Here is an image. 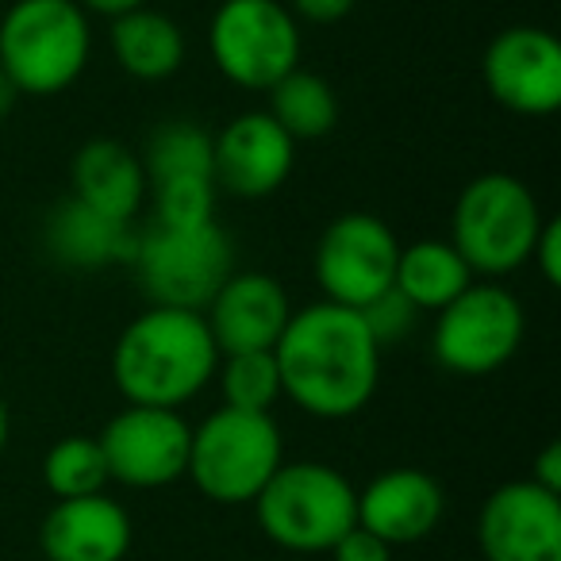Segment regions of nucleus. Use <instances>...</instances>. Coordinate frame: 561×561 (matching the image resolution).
<instances>
[{"label": "nucleus", "mask_w": 561, "mask_h": 561, "mask_svg": "<svg viewBox=\"0 0 561 561\" xmlns=\"http://www.w3.org/2000/svg\"><path fill=\"white\" fill-rule=\"evenodd\" d=\"M85 12H96V16H124V12H135V9H147L150 0H78Z\"/></svg>", "instance_id": "2f4dec72"}, {"label": "nucleus", "mask_w": 561, "mask_h": 561, "mask_svg": "<svg viewBox=\"0 0 561 561\" xmlns=\"http://www.w3.org/2000/svg\"><path fill=\"white\" fill-rule=\"evenodd\" d=\"M43 484L55 500L93 496L108 484V461L93 435H66L43 458Z\"/></svg>", "instance_id": "5701e85b"}, {"label": "nucleus", "mask_w": 561, "mask_h": 561, "mask_svg": "<svg viewBox=\"0 0 561 561\" xmlns=\"http://www.w3.org/2000/svg\"><path fill=\"white\" fill-rule=\"evenodd\" d=\"M131 538L127 507L104 492L55 500L39 523V550L47 561H124Z\"/></svg>", "instance_id": "f3484780"}, {"label": "nucleus", "mask_w": 561, "mask_h": 561, "mask_svg": "<svg viewBox=\"0 0 561 561\" xmlns=\"http://www.w3.org/2000/svg\"><path fill=\"white\" fill-rule=\"evenodd\" d=\"M135 242L139 231H131V224H116L73 196L55 204L43 224V247L66 270H108L131 262Z\"/></svg>", "instance_id": "6ab92c4d"}, {"label": "nucleus", "mask_w": 561, "mask_h": 561, "mask_svg": "<svg viewBox=\"0 0 561 561\" xmlns=\"http://www.w3.org/2000/svg\"><path fill=\"white\" fill-rule=\"evenodd\" d=\"M473 285V273L450 247V239H415L400 247L392 289L415 308V312H443L454 297Z\"/></svg>", "instance_id": "412c9836"}, {"label": "nucleus", "mask_w": 561, "mask_h": 561, "mask_svg": "<svg viewBox=\"0 0 561 561\" xmlns=\"http://www.w3.org/2000/svg\"><path fill=\"white\" fill-rule=\"evenodd\" d=\"M484 561H561V496L535 481H507L481 504Z\"/></svg>", "instance_id": "ddd939ff"}, {"label": "nucleus", "mask_w": 561, "mask_h": 561, "mask_svg": "<svg viewBox=\"0 0 561 561\" xmlns=\"http://www.w3.org/2000/svg\"><path fill=\"white\" fill-rule=\"evenodd\" d=\"M542 219L527 181L512 173H481L454 201L450 247L473 277H504L530 262Z\"/></svg>", "instance_id": "39448f33"}, {"label": "nucleus", "mask_w": 561, "mask_h": 561, "mask_svg": "<svg viewBox=\"0 0 561 561\" xmlns=\"http://www.w3.org/2000/svg\"><path fill=\"white\" fill-rule=\"evenodd\" d=\"M328 553H331V561H392V546L381 542L377 535H369L358 523H354Z\"/></svg>", "instance_id": "c85d7f7f"}, {"label": "nucleus", "mask_w": 561, "mask_h": 561, "mask_svg": "<svg viewBox=\"0 0 561 561\" xmlns=\"http://www.w3.org/2000/svg\"><path fill=\"white\" fill-rule=\"evenodd\" d=\"M297 165V142L280 131L270 112H242L211 135V181L219 193L239 201H265Z\"/></svg>", "instance_id": "4468645a"}, {"label": "nucleus", "mask_w": 561, "mask_h": 561, "mask_svg": "<svg viewBox=\"0 0 561 561\" xmlns=\"http://www.w3.org/2000/svg\"><path fill=\"white\" fill-rule=\"evenodd\" d=\"M481 78L489 96L515 116L542 119L561 108V43L546 27H504L484 47Z\"/></svg>", "instance_id": "f8f14e48"}, {"label": "nucleus", "mask_w": 561, "mask_h": 561, "mask_svg": "<svg viewBox=\"0 0 561 561\" xmlns=\"http://www.w3.org/2000/svg\"><path fill=\"white\" fill-rule=\"evenodd\" d=\"M400 239L374 211H343L323 227L312 270L323 300L343 308H366L392 289Z\"/></svg>", "instance_id": "9d476101"}, {"label": "nucleus", "mask_w": 561, "mask_h": 561, "mask_svg": "<svg viewBox=\"0 0 561 561\" xmlns=\"http://www.w3.org/2000/svg\"><path fill=\"white\" fill-rule=\"evenodd\" d=\"M270 116L293 142H316L328 139L339 127V96L328 78L312 70H293L270 89Z\"/></svg>", "instance_id": "4be33fe9"}, {"label": "nucleus", "mask_w": 561, "mask_h": 561, "mask_svg": "<svg viewBox=\"0 0 561 561\" xmlns=\"http://www.w3.org/2000/svg\"><path fill=\"white\" fill-rule=\"evenodd\" d=\"M530 262H535L538 277L550 285V289H558L561 285V224L558 219H542V227H538V239L535 247H530Z\"/></svg>", "instance_id": "cd10ccee"}, {"label": "nucleus", "mask_w": 561, "mask_h": 561, "mask_svg": "<svg viewBox=\"0 0 561 561\" xmlns=\"http://www.w3.org/2000/svg\"><path fill=\"white\" fill-rule=\"evenodd\" d=\"M431 331V354L446 374L458 377H489L515 358L527 331V316L515 293L504 285H469L461 297H454L443 312H435Z\"/></svg>", "instance_id": "1a4fd4ad"}, {"label": "nucleus", "mask_w": 561, "mask_h": 561, "mask_svg": "<svg viewBox=\"0 0 561 561\" xmlns=\"http://www.w3.org/2000/svg\"><path fill=\"white\" fill-rule=\"evenodd\" d=\"M93 27L78 0H16L0 16V70L20 96H58L85 73Z\"/></svg>", "instance_id": "7ed1b4c3"}, {"label": "nucleus", "mask_w": 561, "mask_h": 561, "mask_svg": "<svg viewBox=\"0 0 561 561\" xmlns=\"http://www.w3.org/2000/svg\"><path fill=\"white\" fill-rule=\"evenodd\" d=\"M154 193V224L162 227H201L216 224V181L201 178V173H185V178H165L150 185Z\"/></svg>", "instance_id": "a878e982"}, {"label": "nucleus", "mask_w": 561, "mask_h": 561, "mask_svg": "<svg viewBox=\"0 0 561 561\" xmlns=\"http://www.w3.org/2000/svg\"><path fill=\"white\" fill-rule=\"evenodd\" d=\"M70 181L73 201L89 204L93 211L116 219V224H131L150 193L142 158L119 139H89L73 154Z\"/></svg>", "instance_id": "a211bd4d"}, {"label": "nucleus", "mask_w": 561, "mask_h": 561, "mask_svg": "<svg viewBox=\"0 0 561 561\" xmlns=\"http://www.w3.org/2000/svg\"><path fill=\"white\" fill-rule=\"evenodd\" d=\"M16 104H20V89L4 78V70H0V119H9L12 112H16Z\"/></svg>", "instance_id": "473e14b6"}, {"label": "nucleus", "mask_w": 561, "mask_h": 561, "mask_svg": "<svg viewBox=\"0 0 561 561\" xmlns=\"http://www.w3.org/2000/svg\"><path fill=\"white\" fill-rule=\"evenodd\" d=\"M358 0H289L285 9L297 20H308V24H339L354 12Z\"/></svg>", "instance_id": "c756f323"}, {"label": "nucleus", "mask_w": 561, "mask_h": 561, "mask_svg": "<svg viewBox=\"0 0 561 561\" xmlns=\"http://www.w3.org/2000/svg\"><path fill=\"white\" fill-rule=\"evenodd\" d=\"M9 404H4V397H0V454H4V446H9Z\"/></svg>", "instance_id": "72a5a7b5"}, {"label": "nucleus", "mask_w": 561, "mask_h": 561, "mask_svg": "<svg viewBox=\"0 0 561 561\" xmlns=\"http://www.w3.org/2000/svg\"><path fill=\"white\" fill-rule=\"evenodd\" d=\"M446 515V492L427 469L397 466L358 489V527L389 546L423 542Z\"/></svg>", "instance_id": "dca6fc26"}, {"label": "nucleus", "mask_w": 561, "mask_h": 561, "mask_svg": "<svg viewBox=\"0 0 561 561\" xmlns=\"http://www.w3.org/2000/svg\"><path fill=\"white\" fill-rule=\"evenodd\" d=\"M108 461V481L127 489H165L188 469L193 427L178 408L127 404L96 435Z\"/></svg>", "instance_id": "9b49d317"}, {"label": "nucleus", "mask_w": 561, "mask_h": 561, "mask_svg": "<svg viewBox=\"0 0 561 561\" xmlns=\"http://www.w3.org/2000/svg\"><path fill=\"white\" fill-rule=\"evenodd\" d=\"M358 312H362L369 335L377 339V346H381V351H385V346H392V343H400L404 335H412L415 323H420V312H415V308L408 305L397 289L381 293V297L369 300V305L358 308Z\"/></svg>", "instance_id": "bb28decb"}, {"label": "nucleus", "mask_w": 561, "mask_h": 561, "mask_svg": "<svg viewBox=\"0 0 561 561\" xmlns=\"http://www.w3.org/2000/svg\"><path fill=\"white\" fill-rule=\"evenodd\" d=\"M112 58L135 81H165L185 66V32L158 9H135L112 20Z\"/></svg>", "instance_id": "aec40b11"}, {"label": "nucleus", "mask_w": 561, "mask_h": 561, "mask_svg": "<svg viewBox=\"0 0 561 561\" xmlns=\"http://www.w3.org/2000/svg\"><path fill=\"white\" fill-rule=\"evenodd\" d=\"M254 519L289 553H328L358 523V489L328 461H280L254 496Z\"/></svg>", "instance_id": "20e7f679"}, {"label": "nucleus", "mask_w": 561, "mask_h": 561, "mask_svg": "<svg viewBox=\"0 0 561 561\" xmlns=\"http://www.w3.org/2000/svg\"><path fill=\"white\" fill-rule=\"evenodd\" d=\"M280 461H285V443L273 415L216 408L193 427L185 477L211 504L242 507L254 504Z\"/></svg>", "instance_id": "423d86ee"}, {"label": "nucleus", "mask_w": 561, "mask_h": 561, "mask_svg": "<svg viewBox=\"0 0 561 561\" xmlns=\"http://www.w3.org/2000/svg\"><path fill=\"white\" fill-rule=\"evenodd\" d=\"M527 481L542 484L546 492H558L561 496V443H546L542 454L535 458V469H530Z\"/></svg>", "instance_id": "7c9ffc66"}, {"label": "nucleus", "mask_w": 561, "mask_h": 561, "mask_svg": "<svg viewBox=\"0 0 561 561\" xmlns=\"http://www.w3.org/2000/svg\"><path fill=\"white\" fill-rule=\"evenodd\" d=\"M219 351L201 312L150 305L112 346V381L127 404L178 408L216 377Z\"/></svg>", "instance_id": "f03ea898"}, {"label": "nucleus", "mask_w": 561, "mask_h": 561, "mask_svg": "<svg viewBox=\"0 0 561 561\" xmlns=\"http://www.w3.org/2000/svg\"><path fill=\"white\" fill-rule=\"evenodd\" d=\"M201 316L219 354L273 351L293 316V300L273 273L234 270Z\"/></svg>", "instance_id": "2eb2a0df"}, {"label": "nucleus", "mask_w": 561, "mask_h": 561, "mask_svg": "<svg viewBox=\"0 0 561 561\" xmlns=\"http://www.w3.org/2000/svg\"><path fill=\"white\" fill-rule=\"evenodd\" d=\"M300 24L280 0H219L208 20V55L231 85L270 93L300 66Z\"/></svg>", "instance_id": "0eeeda50"}, {"label": "nucleus", "mask_w": 561, "mask_h": 561, "mask_svg": "<svg viewBox=\"0 0 561 561\" xmlns=\"http://www.w3.org/2000/svg\"><path fill=\"white\" fill-rule=\"evenodd\" d=\"M142 170H147V185L165 178H185V173L211 178V131L188 124V119L154 127L147 150H142Z\"/></svg>", "instance_id": "b1692460"}, {"label": "nucleus", "mask_w": 561, "mask_h": 561, "mask_svg": "<svg viewBox=\"0 0 561 561\" xmlns=\"http://www.w3.org/2000/svg\"><path fill=\"white\" fill-rule=\"evenodd\" d=\"M150 305L204 312L216 289L234 273L231 239L219 224L162 227L139 234L131 257Z\"/></svg>", "instance_id": "6e6552de"}, {"label": "nucleus", "mask_w": 561, "mask_h": 561, "mask_svg": "<svg viewBox=\"0 0 561 561\" xmlns=\"http://www.w3.org/2000/svg\"><path fill=\"white\" fill-rule=\"evenodd\" d=\"M219 392L224 408L239 412H273L280 400V374L273 351H247V354H219Z\"/></svg>", "instance_id": "393cba45"}, {"label": "nucleus", "mask_w": 561, "mask_h": 561, "mask_svg": "<svg viewBox=\"0 0 561 561\" xmlns=\"http://www.w3.org/2000/svg\"><path fill=\"white\" fill-rule=\"evenodd\" d=\"M273 358L280 397L316 420H351L366 412L381 381V346L362 312L331 300L293 308Z\"/></svg>", "instance_id": "f257e3e1"}]
</instances>
